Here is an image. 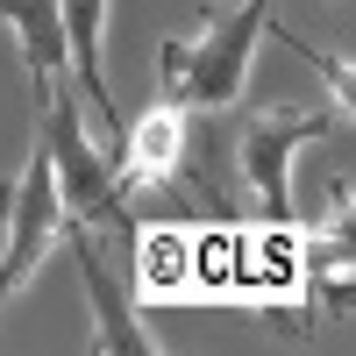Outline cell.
I'll return each mask as SVG.
<instances>
[{
    "label": "cell",
    "mask_w": 356,
    "mask_h": 356,
    "mask_svg": "<svg viewBox=\"0 0 356 356\" xmlns=\"http://www.w3.org/2000/svg\"><path fill=\"white\" fill-rule=\"evenodd\" d=\"M65 8V50H72V86H79V100H93L100 107V129L107 143L122 136V114H114V93H107V65H100V22H107V0H57Z\"/></svg>",
    "instance_id": "obj_6"
},
{
    "label": "cell",
    "mask_w": 356,
    "mask_h": 356,
    "mask_svg": "<svg viewBox=\"0 0 356 356\" xmlns=\"http://www.w3.org/2000/svg\"><path fill=\"white\" fill-rule=\"evenodd\" d=\"M57 243L72 250V271L86 285V307H93V349H114V356H150L157 335H143L136 321V228H86V221H65Z\"/></svg>",
    "instance_id": "obj_4"
},
{
    "label": "cell",
    "mask_w": 356,
    "mask_h": 356,
    "mask_svg": "<svg viewBox=\"0 0 356 356\" xmlns=\"http://www.w3.org/2000/svg\"><path fill=\"white\" fill-rule=\"evenodd\" d=\"M278 15V0H235V8H207L193 36L157 43V93L178 114H228L243 100L250 57L264 43V22Z\"/></svg>",
    "instance_id": "obj_1"
},
{
    "label": "cell",
    "mask_w": 356,
    "mask_h": 356,
    "mask_svg": "<svg viewBox=\"0 0 356 356\" xmlns=\"http://www.w3.org/2000/svg\"><path fill=\"white\" fill-rule=\"evenodd\" d=\"M0 214H8V243H0V307L36 278V264L50 257V243L65 235V193H57V164L50 143H29V164L0 186Z\"/></svg>",
    "instance_id": "obj_5"
},
{
    "label": "cell",
    "mask_w": 356,
    "mask_h": 356,
    "mask_svg": "<svg viewBox=\"0 0 356 356\" xmlns=\"http://www.w3.org/2000/svg\"><path fill=\"white\" fill-rule=\"evenodd\" d=\"M36 136L50 143V164H57V193H65V221L86 228H136L129 200H122V178H114V150H100L79 122V93L65 79H50L36 93Z\"/></svg>",
    "instance_id": "obj_2"
},
{
    "label": "cell",
    "mask_w": 356,
    "mask_h": 356,
    "mask_svg": "<svg viewBox=\"0 0 356 356\" xmlns=\"http://www.w3.org/2000/svg\"><path fill=\"white\" fill-rule=\"evenodd\" d=\"M349 129V100L335 107H250L235 114V178L250 186V200L271 221H292V150L328 143Z\"/></svg>",
    "instance_id": "obj_3"
},
{
    "label": "cell",
    "mask_w": 356,
    "mask_h": 356,
    "mask_svg": "<svg viewBox=\"0 0 356 356\" xmlns=\"http://www.w3.org/2000/svg\"><path fill=\"white\" fill-rule=\"evenodd\" d=\"M0 22L22 36V65H29V86L65 79L72 72V50H65V8L57 0H0Z\"/></svg>",
    "instance_id": "obj_7"
}]
</instances>
